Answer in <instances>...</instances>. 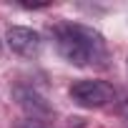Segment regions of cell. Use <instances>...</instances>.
Wrapping results in <instances>:
<instances>
[{
	"mask_svg": "<svg viewBox=\"0 0 128 128\" xmlns=\"http://www.w3.org/2000/svg\"><path fill=\"white\" fill-rule=\"evenodd\" d=\"M53 38L58 53L73 66L83 68V66H93V63L106 66L108 48L98 30L80 23H58L53 28Z\"/></svg>",
	"mask_w": 128,
	"mask_h": 128,
	"instance_id": "6da1fadb",
	"label": "cell"
},
{
	"mask_svg": "<svg viewBox=\"0 0 128 128\" xmlns=\"http://www.w3.org/2000/svg\"><path fill=\"white\" fill-rule=\"evenodd\" d=\"M70 98L80 108H103L116 98V90L106 80H76L70 86Z\"/></svg>",
	"mask_w": 128,
	"mask_h": 128,
	"instance_id": "7a4b0ae2",
	"label": "cell"
},
{
	"mask_svg": "<svg viewBox=\"0 0 128 128\" xmlns=\"http://www.w3.org/2000/svg\"><path fill=\"white\" fill-rule=\"evenodd\" d=\"M5 40H8L10 50L23 55V58H35L40 53V48H43L40 35L35 30H30V28H23V25H10L8 33H5Z\"/></svg>",
	"mask_w": 128,
	"mask_h": 128,
	"instance_id": "3957f363",
	"label": "cell"
},
{
	"mask_svg": "<svg viewBox=\"0 0 128 128\" xmlns=\"http://www.w3.org/2000/svg\"><path fill=\"white\" fill-rule=\"evenodd\" d=\"M13 96H15V100L20 103V108H25V110L30 113V118H45V116L53 113V108L48 106V100H45L38 90H33V88H28V86H18V88L13 90Z\"/></svg>",
	"mask_w": 128,
	"mask_h": 128,
	"instance_id": "277c9868",
	"label": "cell"
},
{
	"mask_svg": "<svg viewBox=\"0 0 128 128\" xmlns=\"http://www.w3.org/2000/svg\"><path fill=\"white\" fill-rule=\"evenodd\" d=\"M18 128H50L45 120H40V118H28V120H23Z\"/></svg>",
	"mask_w": 128,
	"mask_h": 128,
	"instance_id": "5b68a950",
	"label": "cell"
}]
</instances>
